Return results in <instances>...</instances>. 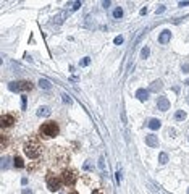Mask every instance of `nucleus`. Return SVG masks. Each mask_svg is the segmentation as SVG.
I'll use <instances>...</instances> for the list:
<instances>
[{"label": "nucleus", "instance_id": "f257e3e1", "mask_svg": "<svg viewBox=\"0 0 189 194\" xmlns=\"http://www.w3.org/2000/svg\"><path fill=\"white\" fill-rule=\"evenodd\" d=\"M41 144L37 142L36 138H29V139L26 141V144H24V152H26V155L29 158H37L39 155H41Z\"/></svg>", "mask_w": 189, "mask_h": 194}, {"label": "nucleus", "instance_id": "f03ea898", "mask_svg": "<svg viewBox=\"0 0 189 194\" xmlns=\"http://www.w3.org/2000/svg\"><path fill=\"white\" fill-rule=\"evenodd\" d=\"M58 131H60V128H58V125H57V122H47L41 126L39 133H41L42 138L47 139V138H55V136L58 134Z\"/></svg>", "mask_w": 189, "mask_h": 194}, {"label": "nucleus", "instance_id": "7ed1b4c3", "mask_svg": "<svg viewBox=\"0 0 189 194\" xmlns=\"http://www.w3.org/2000/svg\"><path fill=\"white\" fill-rule=\"evenodd\" d=\"M34 87L31 81H27V79H21V81H11L8 83V89L11 92H27V91H31Z\"/></svg>", "mask_w": 189, "mask_h": 194}, {"label": "nucleus", "instance_id": "20e7f679", "mask_svg": "<svg viewBox=\"0 0 189 194\" xmlns=\"http://www.w3.org/2000/svg\"><path fill=\"white\" fill-rule=\"evenodd\" d=\"M62 181L66 186H73L76 183V173L73 172V170H65L62 173Z\"/></svg>", "mask_w": 189, "mask_h": 194}, {"label": "nucleus", "instance_id": "39448f33", "mask_svg": "<svg viewBox=\"0 0 189 194\" xmlns=\"http://www.w3.org/2000/svg\"><path fill=\"white\" fill-rule=\"evenodd\" d=\"M47 188H49L52 193L58 191V189H60V178H57V176H52V175H50L49 178H47Z\"/></svg>", "mask_w": 189, "mask_h": 194}, {"label": "nucleus", "instance_id": "423d86ee", "mask_svg": "<svg viewBox=\"0 0 189 194\" xmlns=\"http://www.w3.org/2000/svg\"><path fill=\"white\" fill-rule=\"evenodd\" d=\"M15 125V118L11 117V115H8V113H5V115H2V118H0V126L2 128H10Z\"/></svg>", "mask_w": 189, "mask_h": 194}, {"label": "nucleus", "instance_id": "0eeeda50", "mask_svg": "<svg viewBox=\"0 0 189 194\" xmlns=\"http://www.w3.org/2000/svg\"><path fill=\"white\" fill-rule=\"evenodd\" d=\"M157 107H158V110H162V112H167L168 108H170V100H168L167 97H158V100H157Z\"/></svg>", "mask_w": 189, "mask_h": 194}, {"label": "nucleus", "instance_id": "6e6552de", "mask_svg": "<svg viewBox=\"0 0 189 194\" xmlns=\"http://www.w3.org/2000/svg\"><path fill=\"white\" fill-rule=\"evenodd\" d=\"M170 39H171V32L168 31V29H163L162 32H160V36H158V42H160V44H168V42H170Z\"/></svg>", "mask_w": 189, "mask_h": 194}, {"label": "nucleus", "instance_id": "1a4fd4ad", "mask_svg": "<svg viewBox=\"0 0 189 194\" xmlns=\"http://www.w3.org/2000/svg\"><path fill=\"white\" fill-rule=\"evenodd\" d=\"M145 144L150 147H158V138L155 134H149L145 136Z\"/></svg>", "mask_w": 189, "mask_h": 194}, {"label": "nucleus", "instance_id": "9d476101", "mask_svg": "<svg viewBox=\"0 0 189 194\" xmlns=\"http://www.w3.org/2000/svg\"><path fill=\"white\" fill-rule=\"evenodd\" d=\"M136 97L141 100V102H145L149 99V91L147 89H137L136 91Z\"/></svg>", "mask_w": 189, "mask_h": 194}, {"label": "nucleus", "instance_id": "9b49d317", "mask_svg": "<svg viewBox=\"0 0 189 194\" xmlns=\"http://www.w3.org/2000/svg\"><path fill=\"white\" fill-rule=\"evenodd\" d=\"M162 81H160V79H155V81L152 83V84H150V87H149V91H150V92H158V91L162 89Z\"/></svg>", "mask_w": 189, "mask_h": 194}, {"label": "nucleus", "instance_id": "f8f14e48", "mask_svg": "<svg viewBox=\"0 0 189 194\" xmlns=\"http://www.w3.org/2000/svg\"><path fill=\"white\" fill-rule=\"evenodd\" d=\"M49 115H50V108L49 107H45V105L39 107V110H37V117L45 118V117H49Z\"/></svg>", "mask_w": 189, "mask_h": 194}, {"label": "nucleus", "instance_id": "ddd939ff", "mask_svg": "<svg viewBox=\"0 0 189 194\" xmlns=\"http://www.w3.org/2000/svg\"><path fill=\"white\" fill-rule=\"evenodd\" d=\"M160 126H162V125H160V120H157V118H150V120H149V128H150V130H158Z\"/></svg>", "mask_w": 189, "mask_h": 194}, {"label": "nucleus", "instance_id": "4468645a", "mask_svg": "<svg viewBox=\"0 0 189 194\" xmlns=\"http://www.w3.org/2000/svg\"><path fill=\"white\" fill-rule=\"evenodd\" d=\"M39 87H41V89H50V87H52V83H50L49 79H44V78H42V79H39Z\"/></svg>", "mask_w": 189, "mask_h": 194}, {"label": "nucleus", "instance_id": "2eb2a0df", "mask_svg": "<svg viewBox=\"0 0 189 194\" xmlns=\"http://www.w3.org/2000/svg\"><path fill=\"white\" fill-rule=\"evenodd\" d=\"M186 117H188V115H186L184 110H178V112L175 113V120H176V122H183V120H186Z\"/></svg>", "mask_w": 189, "mask_h": 194}, {"label": "nucleus", "instance_id": "dca6fc26", "mask_svg": "<svg viewBox=\"0 0 189 194\" xmlns=\"http://www.w3.org/2000/svg\"><path fill=\"white\" fill-rule=\"evenodd\" d=\"M121 16H123V8H121V7H117V8L113 10V18L120 19Z\"/></svg>", "mask_w": 189, "mask_h": 194}, {"label": "nucleus", "instance_id": "f3484780", "mask_svg": "<svg viewBox=\"0 0 189 194\" xmlns=\"http://www.w3.org/2000/svg\"><path fill=\"white\" fill-rule=\"evenodd\" d=\"M15 167H16V168H23V167H24V162H23V158L19 157V155L15 157Z\"/></svg>", "mask_w": 189, "mask_h": 194}, {"label": "nucleus", "instance_id": "a211bd4d", "mask_svg": "<svg viewBox=\"0 0 189 194\" xmlns=\"http://www.w3.org/2000/svg\"><path fill=\"white\" fill-rule=\"evenodd\" d=\"M149 54H150V49H149L147 45H145V47H142V50H141V58H147Z\"/></svg>", "mask_w": 189, "mask_h": 194}, {"label": "nucleus", "instance_id": "6ab92c4d", "mask_svg": "<svg viewBox=\"0 0 189 194\" xmlns=\"http://www.w3.org/2000/svg\"><path fill=\"white\" fill-rule=\"evenodd\" d=\"M158 160H160V163H162V165H165V163L168 162V155L165 152H162L160 155H158Z\"/></svg>", "mask_w": 189, "mask_h": 194}, {"label": "nucleus", "instance_id": "aec40b11", "mask_svg": "<svg viewBox=\"0 0 189 194\" xmlns=\"http://www.w3.org/2000/svg\"><path fill=\"white\" fill-rule=\"evenodd\" d=\"M79 7H81V2H74V3H73L71 7H70V8H71V11H76V10L79 8Z\"/></svg>", "mask_w": 189, "mask_h": 194}, {"label": "nucleus", "instance_id": "412c9836", "mask_svg": "<svg viewBox=\"0 0 189 194\" xmlns=\"http://www.w3.org/2000/svg\"><path fill=\"white\" fill-rule=\"evenodd\" d=\"M113 42H115V45H120V44H123V36H117Z\"/></svg>", "mask_w": 189, "mask_h": 194}, {"label": "nucleus", "instance_id": "4be33fe9", "mask_svg": "<svg viewBox=\"0 0 189 194\" xmlns=\"http://www.w3.org/2000/svg\"><path fill=\"white\" fill-rule=\"evenodd\" d=\"M0 147H2V149L7 147V136L5 134H2V144H0Z\"/></svg>", "mask_w": 189, "mask_h": 194}, {"label": "nucleus", "instance_id": "5701e85b", "mask_svg": "<svg viewBox=\"0 0 189 194\" xmlns=\"http://www.w3.org/2000/svg\"><path fill=\"white\" fill-rule=\"evenodd\" d=\"M89 63H90V58H87V57L81 60V66H87V65H89Z\"/></svg>", "mask_w": 189, "mask_h": 194}, {"label": "nucleus", "instance_id": "b1692460", "mask_svg": "<svg viewBox=\"0 0 189 194\" xmlns=\"http://www.w3.org/2000/svg\"><path fill=\"white\" fill-rule=\"evenodd\" d=\"M63 97V102H65V104H71V99H70V95H66V94H63L62 95Z\"/></svg>", "mask_w": 189, "mask_h": 194}, {"label": "nucleus", "instance_id": "393cba45", "mask_svg": "<svg viewBox=\"0 0 189 194\" xmlns=\"http://www.w3.org/2000/svg\"><path fill=\"white\" fill-rule=\"evenodd\" d=\"M63 18H65V13H62V15H60V16H57V19H55V23H57V24H58V23H60V24H62V23H63Z\"/></svg>", "mask_w": 189, "mask_h": 194}, {"label": "nucleus", "instance_id": "a878e982", "mask_svg": "<svg viewBox=\"0 0 189 194\" xmlns=\"http://www.w3.org/2000/svg\"><path fill=\"white\" fill-rule=\"evenodd\" d=\"M181 70H183V73H189V63H183Z\"/></svg>", "mask_w": 189, "mask_h": 194}, {"label": "nucleus", "instance_id": "bb28decb", "mask_svg": "<svg viewBox=\"0 0 189 194\" xmlns=\"http://www.w3.org/2000/svg\"><path fill=\"white\" fill-rule=\"evenodd\" d=\"M21 110H26V97H21Z\"/></svg>", "mask_w": 189, "mask_h": 194}, {"label": "nucleus", "instance_id": "cd10ccee", "mask_svg": "<svg viewBox=\"0 0 189 194\" xmlns=\"http://www.w3.org/2000/svg\"><path fill=\"white\" fill-rule=\"evenodd\" d=\"M162 11H165V5H162V7H160V8L157 10V15H160Z\"/></svg>", "mask_w": 189, "mask_h": 194}, {"label": "nucleus", "instance_id": "c85d7f7f", "mask_svg": "<svg viewBox=\"0 0 189 194\" xmlns=\"http://www.w3.org/2000/svg\"><path fill=\"white\" fill-rule=\"evenodd\" d=\"M117 181H118V183L121 181V172H118V173H117Z\"/></svg>", "mask_w": 189, "mask_h": 194}, {"label": "nucleus", "instance_id": "c756f323", "mask_svg": "<svg viewBox=\"0 0 189 194\" xmlns=\"http://www.w3.org/2000/svg\"><path fill=\"white\" fill-rule=\"evenodd\" d=\"M180 7H189V2H180Z\"/></svg>", "mask_w": 189, "mask_h": 194}, {"label": "nucleus", "instance_id": "7c9ffc66", "mask_svg": "<svg viewBox=\"0 0 189 194\" xmlns=\"http://www.w3.org/2000/svg\"><path fill=\"white\" fill-rule=\"evenodd\" d=\"M170 134H171V138H175V136H176V131H175V130H170Z\"/></svg>", "mask_w": 189, "mask_h": 194}, {"label": "nucleus", "instance_id": "2f4dec72", "mask_svg": "<svg viewBox=\"0 0 189 194\" xmlns=\"http://www.w3.org/2000/svg\"><path fill=\"white\" fill-rule=\"evenodd\" d=\"M23 194H32V191L31 189H24V191H23Z\"/></svg>", "mask_w": 189, "mask_h": 194}, {"label": "nucleus", "instance_id": "473e14b6", "mask_svg": "<svg viewBox=\"0 0 189 194\" xmlns=\"http://www.w3.org/2000/svg\"><path fill=\"white\" fill-rule=\"evenodd\" d=\"M84 168H87V170H92V167H90L89 163H84Z\"/></svg>", "mask_w": 189, "mask_h": 194}, {"label": "nucleus", "instance_id": "72a5a7b5", "mask_svg": "<svg viewBox=\"0 0 189 194\" xmlns=\"http://www.w3.org/2000/svg\"><path fill=\"white\" fill-rule=\"evenodd\" d=\"M70 194H79V193H76V191H71V193H70Z\"/></svg>", "mask_w": 189, "mask_h": 194}, {"label": "nucleus", "instance_id": "f704fd0d", "mask_svg": "<svg viewBox=\"0 0 189 194\" xmlns=\"http://www.w3.org/2000/svg\"><path fill=\"white\" fill-rule=\"evenodd\" d=\"M92 194H100V193H97V191H94V193H92Z\"/></svg>", "mask_w": 189, "mask_h": 194}, {"label": "nucleus", "instance_id": "c9c22d12", "mask_svg": "<svg viewBox=\"0 0 189 194\" xmlns=\"http://www.w3.org/2000/svg\"><path fill=\"white\" fill-rule=\"evenodd\" d=\"M188 104H189V95H188Z\"/></svg>", "mask_w": 189, "mask_h": 194}, {"label": "nucleus", "instance_id": "e433bc0d", "mask_svg": "<svg viewBox=\"0 0 189 194\" xmlns=\"http://www.w3.org/2000/svg\"><path fill=\"white\" fill-rule=\"evenodd\" d=\"M188 194H189V188H188Z\"/></svg>", "mask_w": 189, "mask_h": 194}]
</instances>
